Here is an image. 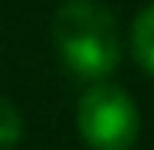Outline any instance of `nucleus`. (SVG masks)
<instances>
[{"label": "nucleus", "instance_id": "3", "mask_svg": "<svg viewBox=\"0 0 154 150\" xmlns=\"http://www.w3.org/2000/svg\"><path fill=\"white\" fill-rule=\"evenodd\" d=\"M131 52L154 75V0L138 13L134 26H131Z\"/></svg>", "mask_w": 154, "mask_h": 150}, {"label": "nucleus", "instance_id": "4", "mask_svg": "<svg viewBox=\"0 0 154 150\" xmlns=\"http://www.w3.org/2000/svg\"><path fill=\"white\" fill-rule=\"evenodd\" d=\"M20 134H23V118H20V111H17L7 98H0V147L17 144Z\"/></svg>", "mask_w": 154, "mask_h": 150}, {"label": "nucleus", "instance_id": "2", "mask_svg": "<svg viewBox=\"0 0 154 150\" xmlns=\"http://www.w3.org/2000/svg\"><path fill=\"white\" fill-rule=\"evenodd\" d=\"M75 124L92 150H131L141 131V118L128 91L108 82H95L79 98Z\"/></svg>", "mask_w": 154, "mask_h": 150}, {"label": "nucleus", "instance_id": "1", "mask_svg": "<svg viewBox=\"0 0 154 150\" xmlns=\"http://www.w3.org/2000/svg\"><path fill=\"white\" fill-rule=\"evenodd\" d=\"M59 59L75 78L102 82L122 59L115 13L102 0H66L53 16Z\"/></svg>", "mask_w": 154, "mask_h": 150}]
</instances>
